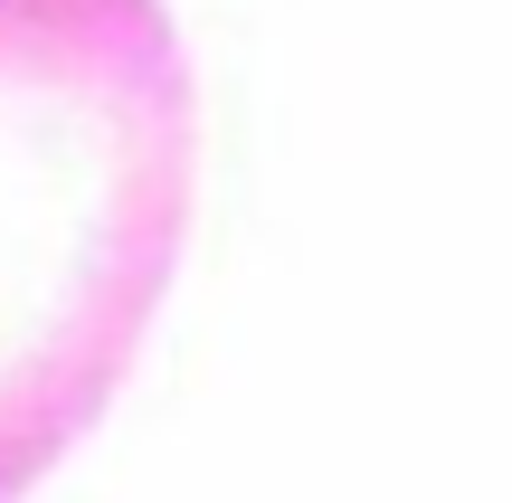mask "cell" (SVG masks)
I'll list each match as a JSON object with an SVG mask.
<instances>
[{"label": "cell", "instance_id": "cell-1", "mask_svg": "<svg viewBox=\"0 0 512 503\" xmlns=\"http://www.w3.org/2000/svg\"><path fill=\"white\" fill-rule=\"evenodd\" d=\"M190 171L200 86L162 0H0V503L124 390Z\"/></svg>", "mask_w": 512, "mask_h": 503}]
</instances>
